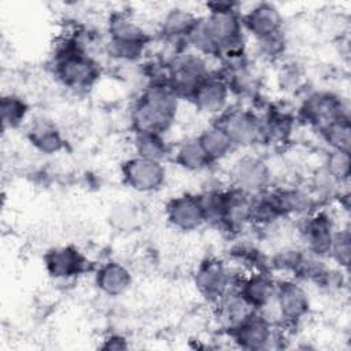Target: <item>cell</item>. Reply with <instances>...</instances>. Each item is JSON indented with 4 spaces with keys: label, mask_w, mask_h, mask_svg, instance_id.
<instances>
[{
    "label": "cell",
    "mask_w": 351,
    "mask_h": 351,
    "mask_svg": "<svg viewBox=\"0 0 351 351\" xmlns=\"http://www.w3.org/2000/svg\"><path fill=\"white\" fill-rule=\"evenodd\" d=\"M230 177L236 189L247 195H255L267 186L270 173L263 160L254 156H244L234 163Z\"/></svg>",
    "instance_id": "cell-7"
},
{
    "label": "cell",
    "mask_w": 351,
    "mask_h": 351,
    "mask_svg": "<svg viewBox=\"0 0 351 351\" xmlns=\"http://www.w3.org/2000/svg\"><path fill=\"white\" fill-rule=\"evenodd\" d=\"M302 112L304 114L306 119L311 123L319 126H325L326 123L347 117L344 114V107L336 96L330 93H314L311 95L303 104Z\"/></svg>",
    "instance_id": "cell-10"
},
{
    "label": "cell",
    "mask_w": 351,
    "mask_h": 351,
    "mask_svg": "<svg viewBox=\"0 0 351 351\" xmlns=\"http://www.w3.org/2000/svg\"><path fill=\"white\" fill-rule=\"evenodd\" d=\"M56 73L63 84L73 88H88L99 77L97 64L78 47H69L60 52Z\"/></svg>",
    "instance_id": "cell-4"
},
{
    "label": "cell",
    "mask_w": 351,
    "mask_h": 351,
    "mask_svg": "<svg viewBox=\"0 0 351 351\" xmlns=\"http://www.w3.org/2000/svg\"><path fill=\"white\" fill-rule=\"evenodd\" d=\"M300 233L310 252L318 256L329 254L335 233L332 222L326 215L317 214L307 218Z\"/></svg>",
    "instance_id": "cell-13"
},
{
    "label": "cell",
    "mask_w": 351,
    "mask_h": 351,
    "mask_svg": "<svg viewBox=\"0 0 351 351\" xmlns=\"http://www.w3.org/2000/svg\"><path fill=\"white\" fill-rule=\"evenodd\" d=\"M167 218L181 230L188 232L199 228L206 221L200 196L184 195L173 199L167 204Z\"/></svg>",
    "instance_id": "cell-8"
},
{
    "label": "cell",
    "mask_w": 351,
    "mask_h": 351,
    "mask_svg": "<svg viewBox=\"0 0 351 351\" xmlns=\"http://www.w3.org/2000/svg\"><path fill=\"white\" fill-rule=\"evenodd\" d=\"M176 160L180 166L188 170H202L207 167L211 160L200 145L199 140H188L185 141L176 154Z\"/></svg>",
    "instance_id": "cell-25"
},
{
    "label": "cell",
    "mask_w": 351,
    "mask_h": 351,
    "mask_svg": "<svg viewBox=\"0 0 351 351\" xmlns=\"http://www.w3.org/2000/svg\"><path fill=\"white\" fill-rule=\"evenodd\" d=\"M229 284L225 266L218 261L204 262L196 273V287L207 298L223 296Z\"/></svg>",
    "instance_id": "cell-16"
},
{
    "label": "cell",
    "mask_w": 351,
    "mask_h": 351,
    "mask_svg": "<svg viewBox=\"0 0 351 351\" xmlns=\"http://www.w3.org/2000/svg\"><path fill=\"white\" fill-rule=\"evenodd\" d=\"M244 25L258 40H263L280 33L282 19L274 5L262 3L244 16Z\"/></svg>",
    "instance_id": "cell-14"
},
{
    "label": "cell",
    "mask_w": 351,
    "mask_h": 351,
    "mask_svg": "<svg viewBox=\"0 0 351 351\" xmlns=\"http://www.w3.org/2000/svg\"><path fill=\"white\" fill-rule=\"evenodd\" d=\"M236 341L247 350H262L271 341V326L269 321L255 313L233 329Z\"/></svg>",
    "instance_id": "cell-11"
},
{
    "label": "cell",
    "mask_w": 351,
    "mask_h": 351,
    "mask_svg": "<svg viewBox=\"0 0 351 351\" xmlns=\"http://www.w3.org/2000/svg\"><path fill=\"white\" fill-rule=\"evenodd\" d=\"M27 106L21 97L8 95L1 99V117L4 126H16L25 118Z\"/></svg>",
    "instance_id": "cell-27"
},
{
    "label": "cell",
    "mask_w": 351,
    "mask_h": 351,
    "mask_svg": "<svg viewBox=\"0 0 351 351\" xmlns=\"http://www.w3.org/2000/svg\"><path fill=\"white\" fill-rule=\"evenodd\" d=\"M103 348L106 350H123L126 348V344H125V340L119 336H114L108 340H106V344L103 346Z\"/></svg>",
    "instance_id": "cell-30"
},
{
    "label": "cell",
    "mask_w": 351,
    "mask_h": 351,
    "mask_svg": "<svg viewBox=\"0 0 351 351\" xmlns=\"http://www.w3.org/2000/svg\"><path fill=\"white\" fill-rule=\"evenodd\" d=\"M240 295L254 307H266L276 295V285L273 280L265 273L252 274L241 287Z\"/></svg>",
    "instance_id": "cell-18"
},
{
    "label": "cell",
    "mask_w": 351,
    "mask_h": 351,
    "mask_svg": "<svg viewBox=\"0 0 351 351\" xmlns=\"http://www.w3.org/2000/svg\"><path fill=\"white\" fill-rule=\"evenodd\" d=\"M110 40L147 44V33L134 22L123 15H115L110 22Z\"/></svg>",
    "instance_id": "cell-22"
},
{
    "label": "cell",
    "mask_w": 351,
    "mask_h": 351,
    "mask_svg": "<svg viewBox=\"0 0 351 351\" xmlns=\"http://www.w3.org/2000/svg\"><path fill=\"white\" fill-rule=\"evenodd\" d=\"M96 282L106 295L118 296L130 287L132 276L123 265L118 262H108L99 269Z\"/></svg>",
    "instance_id": "cell-17"
},
{
    "label": "cell",
    "mask_w": 351,
    "mask_h": 351,
    "mask_svg": "<svg viewBox=\"0 0 351 351\" xmlns=\"http://www.w3.org/2000/svg\"><path fill=\"white\" fill-rule=\"evenodd\" d=\"M228 84L217 77H207L195 90L192 99L196 107L206 112L223 110L228 100Z\"/></svg>",
    "instance_id": "cell-15"
},
{
    "label": "cell",
    "mask_w": 351,
    "mask_h": 351,
    "mask_svg": "<svg viewBox=\"0 0 351 351\" xmlns=\"http://www.w3.org/2000/svg\"><path fill=\"white\" fill-rule=\"evenodd\" d=\"M221 307V315L232 329L239 326L245 318L255 313V308L240 293L228 296L222 302Z\"/></svg>",
    "instance_id": "cell-26"
},
{
    "label": "cell",
    "mask_w": 351,
    "mask_h": 351,
    "mask_svg": "<svg viewBox=\"0 0 351 351\" xmlns=\"http://www.w3.org/2000/svg\"><path fill=\"white\" fill-rule=\"evenodd\" d=\"M137 155L144 159L160 162L167 152L166 144L160 133L155 132H137L134 138Z\"/></svg>",
    "instance_id": "cell-24"
},
{
    "label": "cell",
    "mask_w": 351,
    "mask_h": 351,
    "mask_svg": "<svg viewBox=\"0 0 351 351\" xmlns=\"http://www.w3.org/2000/svg\"><path fill=\"white\" fill-rule=\"evenodd\" d=\"M196 22L197 19L191 12L182 8H174L165 16L162 32L169 38H186Z\"/></svg>",
    "instance_id": "cell-21"
},
{
    "label": "cell",
    "mask_w": 351,
    "mask_h": 351,
    "mask_svg": "<svg viewBox=\"0 0 351 351\" xmlns=\"http://www.w3.org/2000/svg\"><path fill=\"white\" fill-rule=\"evenodd\" d=\"M219 126L234 145H251L263 134V123L252 112L245 110L226 112Z\"/></svg>",
    "instance_id": "cell-6"
},
{
    "label": "cell",
    "mask_w": 351,
    "mask_h": 351,
    "mask_svg": "<svg viewBox=\"0 0 351 351\" xmlns=\"http://www.w3.org/2000/svg\"><path fill=\"white\" fill-rule=\"evenodd\" d=\"M122 173L126 184L140 192H151L160 188L166 176L160 162L140 156L125 162Z\"/></svg>",
    "instance_id": "cell-5"
},
{
    "label": "cell",
    "mask_w": 351,
    "mask_h": 351,
    "mask_svg": "<svg viewBox=\"0 0 351 351\" xmlns=\"http://www.w3.org/2000/svg\"><path fill=\"white\" fill-rule=\"evenodd\" d=\"M208 77L204 60L193 53L176 58L169 66L167 86L177 96H189Z\"/></svg>",
    "instance_id": "cell-3"
},
{
    "label": "cell",
    "mask_w": 351,
    "mask_h": 351,
    "mask_svg": "<svg viewBox=\"0 0 351 351\" xmlns=\"http://www.w3.org/2000/svg\"><path fill=\"white\" fill-rule=\"evenodd\" d=\"M186 40L206 53L240 55L243 38L241 23L236 10L210 11L207 18L197 19Z\"/></svg>",
    "instance_id": "cell-1"
},
{
    "label": "cell",
    "mask_w": 351,
    "mask_h": 351,
    "mask_svg": "<svg viewBox=\"0 0 351 351\" xmlns=\"http://www.w3.org/2000/svg\"><path fill=\"white\" fill-rule=\"evenodd\" d=\"M277 307L284 319L296 321L300 319L308 311V298L304 289L296 282L287 281L276 287Z\"/></svg>",
    "instance_id": "cell-12"
},
{
    "label": "cell",
    "mask_w": 351,
    "mask_h": 351,
    "mask_svg": "<svg viewBox=\"0 0 351 351\" xmlns=\"http://www.w3.org/2000/svg\"><path fill=\"white\" fill-rule=\"evenodd\" d=\"M177 97L166 82L148 86L133 110V122L137 132H165L174 119Z\"/></svg>",
    "instance_id": "cell-2"
},
{
    "label": "cell",
    "mask_w": 351,
    "mask_h": 351,
    "mask_svg": "<svg viewBox=\"0 0 351 351\" xmlns=\"http://www.w3.org/2000/svg\"><path fill=\"white\" fill-rule=\"evenodd\" d=\"M321 132L325 141L332 147V149L350 152L351 128L348 117H343L326 123L321 128Z\"/></svg>",
    "instance_id": "cell-23"
},
{
    "label": "cell",
    "mask_w": 351,
    "mask_h": 351,
    "mask_svg": "<svg viewBox=\"0 0 351 351\" xmlns=\"http://www.w3.org/2000/svg\"><path fill=\"white\" fill-rule=\"evenodd\" d=\"M48 273L55 278H69L85 270L86 259L74 247H59L48 251L44 256Z\"/></svg>",
    "instance_id": "cell-9"
},
{
    "label": "cell",
    "mask_w": 351,
    "mask_h": 351,
    "mask_svg": "<svg viewBox=\"0 0 351 351\" xmlns=\"http://www.w3.org/2000/svg\"><path fill=\"white\" fill-rule=\"evenodd\" d=\"M350 251H351L350 233L347 230L335 233L333 240H332V245H330V250H329V254L333 256V259L341 266H348Z\"/></svg>",
    "instance_id": "cell-29"
},
{
    "label": "cell",
    "mask_w": 351,
    "mask_h": 351,
    "mask_svg": "<svg viewBox=\"0 0 351 351\" xmlns=\"http://www.w3.org/2000/svg\"><path fill=\"white\" fill-rule=\"evenodd\" d=\"M197 140L211 162L223 158L234 145L219 125L206 129Z\"/></svg>",
    "instance_id": "cell-20"
},
{
    "label": "cell",
    "mask_w": 351,
    "mask_h": 351,
    "mask_svg": "<svg viewBox=\"0 0 351 351\" xmlns=\"http://www.w3.org/2000/svg\"><path fill=\"white\" fill-rule=\"evenodd\" d=\"M29 138L32 144L44 154L58 152L63 147V140L58 129L44 119H38L32 125Z\"/></svg>",
    "instance_id": "cell-19"
},
{
    "label": "cell",
    "mask_w": 351,
    "mask_h": 351,
    "mask_svg": "<svg viewBox=\"0 0 351 351\" xmlns=\"http://www.w3.org/2000/svg\"><path fill=\"white\" fill-rule=\"evenodd\" d=\"M350 152L333 149L328 156L326 173L335 181H344L350 176Z\"/></svg>",
    "instance_id": "cell-28"
}]
</instances>
